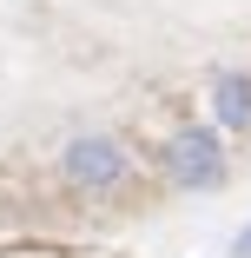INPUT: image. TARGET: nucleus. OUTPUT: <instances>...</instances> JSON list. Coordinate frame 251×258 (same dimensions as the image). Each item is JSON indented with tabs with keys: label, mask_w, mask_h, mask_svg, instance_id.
<instances>
[{
	"label": "nucleus",
	"mask_w": 251,
	"mask_h": 258,
	"mask_svg": "<svg viewBox=\"0 0 251 258\" xmlns=\"http://www.w3.org/2000/svg\"><path fill=\"white\" fill-rule=\"evenodd\" d=\"M60 179L73 192H93V199H106L132 179V146L119 133H73L60 146Z\"/></svg>",
	"instance_id": "f257e3e1"
},
{
	"label": "nucleus",
	"mask_w": 251,
	"mask_h": 258,
	"mask_svg": "<svg viewBox=\"0 0 251 258\" xmlns=\"http://www.w3.org/2000/svg\"><path fill=\"white\" fill-rule=\"evenodd\" d=\"M159 172H165V185H179V192H212V185H225V146H218V133H212V126H179V133L159 146Z\"/></svg>",
	"instance_id": "f03ea898"
},
{
	"label": "nucleus",
	"mask_w": 251,
	"mask_h": 258,
	"mask_svg": "<svg viewBox=\"0 0 251 258\" xmlns=\"http://www.w3.org/2000/svg\"><path fill=\"white\" fill-rule=\"evenodd\" d=\"M205 99H212V126L251 133V67H218Z\"/></svg>",
	"instance_id": "7ed1b4c3"
},
{
	"label": "nucleus",
	"mask_w": 251,
	"mask_h": 258,
	"mask_svg": "<svg viewBox=\"0 0 251 258\" xmlns=\"http://www.w3.org/2000/svg\"><path fill=\"white\" fill-rule=\"evenodd\" d=\"M231 258H251V225H244V232L231 238Z\"/></svg>",
	"instance_id": "20e7f679"
}]
</instances>
